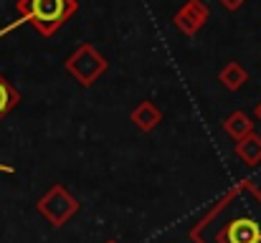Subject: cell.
Masks as SVG:
<instances>
[{
  "mask_svg": "<svg viewBox=\"0 0 261 243\" xmlns=\"http://www.w3.org/2000/svg\"><path fill=\"white\" fill-rule=\"evenodd\" d=\"M190 243H261V190L251 180L226 190L188 231Z\"/></svg>",
  "mask_w": 261,
  "mask_h": 243,
  "instance_id": "6da1fadb",
  "label": "cell"
},
{
  "mask_svg": "<svg viewBox=\"0 0 261 243\" xmlns=\"http://www.w3.org/2000/svg\"><path fill=\"white\" fill-rule=\"evenodd\" d=\"M76 8H79L76 0H18L15 3L18 20L5 25L0 31V36H5L8 31H13L20 23H31L41 36H54L76 13Z\"/></svg>",
  "mask_w": 261,
  "mask_h": 243,
  "instance_id": "7a4b0ae2",
  "label": "cell"
},
{
  "mask_svg": "<svg viewBox=\"0 0 261 243\" xmlns=\"http://www.w3.org/2000/svg\"><path fill=\"white\" fill-rule=\"evenodd\" d=\"M79 208H82V203L76 200V195H74L71 190H66L61 182H54V185L38 198V203H36L38 215H41L46 223H51L54 228L66 226V223L79 213Z\"/></svg>",
  "mask_w": 261,
  "mask_h": 243,
  "instance_id": "3957f363",
  "label": "cell"
},
{
  "mask_svg": "<svg viewBox=\"0 0 261 243\" xmlns=\"http://www.w3.org/2000/svg\"><path fill=\"white\" fill-rule=\"evenodd\" d=\"M109 61L91 46V43H82L69 59H66V71L79 81L82 86H91L107 71Z\"/></svg>",
  "mask_w": 261,
  "mask_h": 243,
  "instance_id": "277c9868",
  "label": "cell"
},
{
  "mask_svg": "<svg viewBox=\"0 0 261 243\" xmlns=\"http://www.w3.org/2000/svg\"><path fill=\"white\" fill-rule=\"evenodd\" d=\"M208 15H211V10H208V5L203 0H188L173 15V25L185 36H195L205 25Z\"/></svg>",
  "mask_w": 261,
  "mask_h": 243,
  "instance_id": "5b68a950",
  "label": "cell"
},
{
  "mask_svg": "<svg viewBox=\"0 0 261 243\" xmlns=\"http://www.w3.org/2000/svg\"><path fill=\"white\" fill-rule=\"evenodd\" d=\"M129 122L140 129V132H152L160 122H163V112L155 101H140L132 112H129Z\"/></svg>",
  "mask_w": 261,
  "mask_h": 243,
  "instance_id": "8992f818",
  "label": "cell"
},
{
  "mask_svg": "<svg viewBox=\"0 0 261 243\" xmlns=\"http://www.w3.org/2000/svg\"><path fill=\"white\" fill-rule=\"evenodd\" d=\"M223 132L233 140V142H241L246 140L249 134H254V122L246 112H231L226 119H223Z\"/></svg>",
  "mask_w": 261,
  "mask_h": 243,
  "instance_id": "52a82bcc",
  "label": "cell"
},
{
  "mask_svg": "<svg viewBox=\"0 0 261 243\" xmlns=\"http://www.w3.org/2000/svg\"><path fill=\"white\" fill-rule=\"evenodd\" d=\"M233 152H236V157L244 162V165H249V167H256L261 165V134H249L246 140H241V142H236V147H233Z\"/></svg>",
  "mask_w": 261,
  "mask_h": 243,
  "instance_id": "ba28073f",
  "label": "cell"
},
{
  "mask_svg": "<svg viewBox=\"0 0 261 243\" xmlns=\"http://www.w3.org/2000/svg\"><path fill=\"white\" fill-rule=\"evenodd\" d=\"M218 81H221L228 91H239V89L249 81V71H246L239 61H228V66H223V69H221Z\"/></svg>",
  "mask_w": 261,
  "mask_h": 243,
  "instance_id": "9c48e42d",
  "label": "cell"
},
{
  "mask_svg": "<svg viewBox=\"0 0 261 243\" xmlns=\"http://www.w3.org/2000/svg\"><path fill=\"white\" fill-rule=\"evenodd\" d=\"M18 101H20V94L15 91V86H13L10 81L0 74V119L8 117V114L18 106Z\"/></svg>",
  "mask_w": 261,
  "mask_h": 243,
  "instance_id": "30bf717a",
  "label": "cell"
},
{
  "mask_svg": "<svg viewBox=\"0 0 261 243\" xmlns=\"http://www.w3.org/2000/svg\"><path fill=\"white\" fill-rule=\"evenodd\" d=\"M218 3H221L226 10H239V8H241L246 0H218Z\"/></svg>",
  "mask_w": 261,
  "mask_h": 243,
  "instance_id": "8fae6325",
  "label": "cell"
},
{
  "mask_svg": "<svg viewBox=\"0 0 261 243\" xmlns=\"http://www.w3.org/2000/svg\"><path fill=\"white\" fill-rule=\"evenodd\" d=\"M254 117H256V119H259V122H261V101H259V104H256V109H254Z\"/></svg>",
  "mask_w": 261,
  "mask_h": 243,
  "instance_id": "7c38bea8",
  "label": "cell"
},
{
  "mask_svg": "<svg viewBox=\"0 0 261 243\" xmlns=\"http://www.w3.org/2000/svg\"><path fill=\"white\" fill-rule=\"evenodd\" d=\"M0 170H5V172H13V170H10V167H3V165H0Z\"/></svg>",
  "mask_w": 261,
  "mask_h": 243,
  "instance_id": "4fadbf2b",
  "label": "cell"
},
{
  "mask_svg": "<svg viewBox=\"0 0 261 243\" xmlns=\"http://www.w3.org/2000/svg\"><path fill=\"white\" fill-rule=\"evenodd\" d=\"M104 243H119V241H114V238H109V241H104Z\"/></svg>",
  "mask_w": 261,
  "mask_h": 243,
  "instance_id": "5bb4252c",
  "label": "cell"
}]
</instances>
